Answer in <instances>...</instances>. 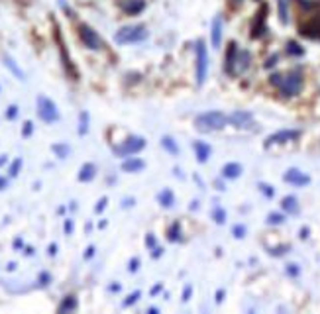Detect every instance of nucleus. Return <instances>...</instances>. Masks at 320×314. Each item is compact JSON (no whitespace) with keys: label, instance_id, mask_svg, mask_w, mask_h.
<instances>
[{"label":"nucleus","instance_id":"14","mask_svg":"<svg viewBox=\"0 0 320 314\" xmlns=\"http://www.w3.org/2000/svg\"><path fill=\"white\" fill-rule=\"evenodd\" d=\"M143 8H145V2H143V0H124V2H122V10H124L126 14H130V16L139 14Z\"/></svg>","mask_w":320,"mask_h":314},{"label":"nucleus","instance_id":"30","mask_svg":"<svg viewBox=\"0 0 320 314\" xmlns=\"http://www.w3.org/2000/svg\"><path fill=\"white\" fill-rule=\"evenodd\" d=\"M20 167H22V159L18 157V159H14V161H12V165H10V169H8L10 177H16V175H18V171H20Z\"/></svg>","mask_w":320,"mask_h":314},{"label":"nucleus","instance_id":"28","mask_svg":"<svg viewBox=\"0 0 320 314\" xmlns=\"http://www.w3.org/2000/svg\"><path fill=\"white\" fill-rule=\"evenodd\" d=\"M212 216H214L216 224H224V222H226V212H224L220 206H216V208L212 210Z\"/></svg>","mask_w":320,"mask_h":314},{"label":"nucleus","instance_id":"21","mask_svg":"<svg viewBox=\"0 0 320 314\" xmlns=\"http://www.w3.org/2000/svg\"><path fill=\"white\" fill-rule=\"evenodd\" d=\"M281 206H283V210L289 212V214L298 212V204H297V199H295V197H285L283 202H281Z\"/></svg>","mask_w":320,"mask_h":314},{"label":"nucleus","instance_id":"52","mask_svg":"<svg viewBox=\"0 0 320 314\" xmlns=\"http://www.w3.org/2000/svg\"><path fill=\"white\" fill-rule=\"evenodd\" d=\"M110 291H120V285H110Z\"/></svg>","mask_w":320,"mask_h":314},{"label":"nucleus","instance_id":"13","mask_svg":"<svg viewBox=\"0 0 320 314\" xmlns=\"http://www.w3.org/2000/svg\"><path fill=\"white\" fill-rule=\"evenodd\" d=\"M210 40H212L214 49L220 47V44H222V18H220V16H216V18L212 20V26H210Z\"/></svg>","mask_w":320,"mask_h":314},{"label":"nucleus","instance_id":"32","mask_svg":"<svg viewBox=\"0 0 320 314\" xmlns=\"http://www.w3.org/2000/svg\"><path fill=\"white\" fill-rule=\"evenodd\" d=\"M267 222H269V224H283V222H285V218H283V214L271 212V214L267 216Z\"/></svg>","mask_w":320,"mask_h":314},{"label":"nucleus","instance_id":"49","mask_svg":"<svg viewBox=\"0 0 320 314\" xmlns=\"http://www.w3.org/2000/svg\"><path fill=\"white\" fill-rule=\"evenodd\" d=\"M191 292H193V289H191V287H187V289H185V294H183V300H189Z\"/></svg>","mask_w":320,"mask_h":314},{"label":"nucleus","instance_id":"47","mask_svg":"<svg viewBox=\"0 0 320 314\" xmlns=\"http://www.w3.org/2000/svg\"><path fill=\"white\" fill-rule=\"evenodd\" d=\"M6 185H8L6 177H0V191H4V189H6Z\"/></svg>","mask_w":320,"mask_h":314},{"label":"nucleus","instance_id":"51","mask_svg":"<svg viewBox=\"0 0 320 314\" xmlns=\"http://www.w3.org/2000/svg\"><path fill=\"white\" fill-rule=\"evenodd\" d=\"M161 251H163L161 247H155V251H153V257H159V255H161Z\"/></svg>","mask_w":320,"mask_h":314},{"label":"nucleus","instance_id":"37","mask_svg":"<svg viewBox=\"0 0 320 314\" xmlns=\"http://www.w3.org/2000/svg\"><path fill=\"white\" fill-rule=\"evenodd\" d=\"M32 130H34V124H32V122H26V124H24V130H22V134L28 137V135L32 134Z\"/></svg>","mask_w":320,"mask_h":314},{"label":"nucleus","instance_id":"24","mask_svg":"<svg viewBox=\"0 0 320 314\" xmlns=\"http://www.w3.org/2000/svg\"><path fill=\"white\" fill-rule=\"evenodd\" d=\"M77 308V298L75 296H65L61 306H59V312H69V310H75Z\"/></svg>","mask_w":320,"mask_h":314},{"label":"nucleus","instance_id":"1","mask_svg":"<svg viewBox=\"0 0 320 314\" xmlns=\"http://www.w3.org/2000/svg\"><path fill=\"white\" fill-rule=\"evenodd\" d=\"M147 38V28L143 24H137V26H124L116 32L114 36V42L118 45H128V44H139Z\"/></svg>","mask_w":320,"mask_h":314},{"label":"nucleus","instance_id":"20","mask_svg":"<svg viewBox=\"0 0 320 314\" xmlns=\"http://www.w3.org/2000/svg\"><path fill=\"white\" fill-rule=\"evenodd\" d=\"M4 65H6V67H8V69H10V71H12V73H14V75L20 79V81H24V79H26V77H24V73H22V69L16 65V61H14L10 55H4Z\"/></svg>","mask_w":320,"mask_h":314},{"label":"nucleus","instance_id":"25","mask_svg":"<svg viewBox=\"0 0 320 314\" xmlns=\"http://www.w3.org/2000/svg\"><path fill=\"white\" fill-rule=\"evenodd\" d=\"M161 145H163L171 155H177V153H179V147H177V143L173 141V137H167V135H165V137L161 139Z\"/></svg>","mask_w":320,"mask_h":314},{"label":"nucleus","instance_id":"15","mask_svg":"<svg viewBox=\"0 0 320 314\" xmlns=\"http://www.w3.org/2000/svg\"><path fill=\"white\" fill-rule=\"evenodd\" d=\"M195 151H197V159L201 163H206L210 157V145H206L205 141H195Z\"/></svg>","mask_w":320,"mask_h":314},{"label":"nucleus","instance_id":"40","mask_svg":"<svg viewBox=\"0 0 320 314\" xmlns=\"http://www.w3.org/2000/svg\"><path fill=\"white\" fill-rule=\"evenodd\" d=\"M137 267H139V259H132V261H130V267H128V269H130V271L134 273V271H137Z\"/></svg>","mask_w":320,"mask_h":314},{"label":"nucleus","instance_id":"27","mask_svg":"<svg viewBox=\"0 0 320 314\" xmlns=\"http://www.w3.org/2000/svg\"><path fill=\"white\" fill-rule=\"evenodd\" d=\"M53 151L57 153V157L65 159V157L69 155V151H71V149H69V145H65V143H55V145H53Z\"/></svg>","mask_w":320,"mask_h":314},{"label":"nucleus","instance_id":"2","mask_svg":"<svg viewBox=\"0 0 320 314\" xmlns=\"http://www.w3.org/2000/svg\"><path fill=\"white\" fill-rule=\"evenodd\" d=\"M226 122H228V118H226L222 112L212 110V112H205V114H201V116L197 118L195 124H197V130H201V132H214V130L224 128Z\"/></svg>","mask_w":320,"mask_h":314},{"label":"nucleus","instance_id":"33","mask_svg":"<svg viewBox=\"0 0 320 314\" xmlns=\"http://www.w3.org/2000/svg\"><path fill=\"white\" fill-rule=\"evenodd\" d=\"M137 298H139V292L136 291V292H132V294H130V296H128V298L124 300V306H130V304H134V302H136Z\"/></svg>","mask_w":320,"mask_h":314},{"label":"nucleus","instance_id":"17","mask_svg":"<svg viewBox=\"0 0 320 314\" xmlns=\"http://www.w3.org/2000/svg\"><path fill=\"white\" fill-rule=\"evenodd\" d=\"M240 173H242V165L240 163H226L224 169H222L224 179H236V177H240Z\"/></svg>","mask_w":320,"mask_h":314},{"label":"nucleus","instance_id":"34","mask_svg":"<svg viewBox=\"0 0 320 314\" xmlns=\"http://www.w3.org/2000/svg\"><path fill=\"white\" fill-rule=\"evenodd\" d=\"M18 116V108L16 106H10L8 110H6V118H10V120H14Z\"/></svg>","mask_w":320,"mask_h":314},{"label":"nucleus","instance_id":"35","mask_svg":"<svg viewBox=\"0 0 320 314\" xmlns=\"http://www.w3.org/2000/svg\"><path fill=\"white\" fill-rule=\"evenodd\" d=\"M259 189L263 191V195H267V197H273V187H269V185L261 183V185H259Z\"/></svg>","mask_w":320,"mask_h":314},{"label":"nucleus","instance_id":"19","mask_svg":"<svg viewBox=\"0 0 320 314\" xmlns=\"http://www.w3.org/2000/svg\"><path fill=\"white\" fill-rule=\"evenodd\" d=\"M157 201H159V204H161V206L169 208V206H173V204H175V195H173L171 191H167V189H165V191L159 193Z\"/></svg>","mask_w":320,"mask_h":314},{"label":"nucleus","instance_id":"26","mask_svg":"<svg viewBox=\"0 0 320 314\" xmlns=\"http://www.w3.org/2000/svg\"><path fill=\"white\" fill-rule=\"evenodd\" d=\"M87 130H89V114L87 112H81V116H79V134L85 135Z\"/></svg>","mask_w":320,"mask_h":314},{"label":"nucleus","instance_id":"48","mask_svg":"<svg viewBox=\"0 0 320 314\" xmlns=\"http://www.w3.org/2000/svg\"><path fill=\"white\" fill-rule=\"evenodd\" d=\"M47 253H49V255H55V253H57V246H55V244H51V246H49V249H47Z\"/></svg>","mask_w":320,"mask_h":314},{"label":"nucleus","instance_id":"11","mask_svg":"<svg viewBox=\"0 0 320 314\" xmlns=\"http://www.w3.org/2000/svg\"><path fill=\"white\" fill-rule=\"evenodd\" d=\"M228 122H232V124L238 126V128H250V126L253 124V118H251L250 112H242V110H238V112H234V114L228 116Z\"/></svg>","mask_w":320,"mask_h":314},{"label":"nucleus","instance_id":"7","mask_svg":"<svg viewBox=\"0 0 320 314\" xmlns=\"http://www.w3.org/2000/svg\"><path fill=\"white\" fill-rule=\"evenodd\" d=\"M143 145H145L143 137H130V139H126L122 145L114 147V153H116V155H120V157L134 155V153H137L139 149H143Z\"/></svg>","mask_w":320,"mask_h":314},{"label":"nucleus","instance_id":"8","mask_svg":"<svg viewBox=\"0 0 320 314\" xmlns=\"http://www.w3.org/2000/svg\"><path fill=\"white\" fill-rule=\"evenodd\" d=\"M265 18H267V6L263 4V6L257 10L255 20H253V24H251V38H253V40H257V38H261V36L265 34Z\"/></svg>","mask_w":320,"mask_h":314},{"label":"nucleus","instance_id":"9","mask_svg":"<svg viewBox=\"0 0 320 314\" xmlns=\"http://www.w3.org/2000/svg\"><path fill=\"white\" fill-rule=\"evenodd\" d=\"M298 135H300V132H298V130H281V132H277V134H273V135H269V137H267L265 147H269V145H273V143H283V141L297 139Z\"/></svg>","mask_w":320,"mask_h":314},{"label":"nucleus","instance_id":"10","mask_svg":"<svg viewBox=\"0 0 320 314\" xmlns=\"http://www.w3.org/2000/svg\"><path fill=\"white\" fill-rule=\"evenodd\" d=\"M238 53H240V49H238V44H236V42H230V45H228V51H226V73H230V75H234V73H236V61H238Z\"/></svg>","mask_w":320,"mask_h":314},{"label":"nucleus","instance_id":"23","mask_svg":"<svg viewBox=\"0 0 320 314\" xmlns=\"http://www.w3.org/2000/svg\"><path fill=\"white\" fill-rule=\"evenodd\" d=\"M238 61H236V73L238 71H244V69H248V65H250V53L248 51H242V53H238Z\"/></svg>","mask_w":320,"mask_h":314},{"label":"nucleus","instance_id":"42","mask_svg":"<svg viewBox=\"0 0 320 314\" xmlns=\"http://www.w3.org/2000/svg\"><path fill=\"white\" fill-rule=\"evenodd\" d=\"M145 246H147V247H155V238H153V236H147V238H145Z\"/></svg>","mask_w":320,"mask_h":314},{"label":"nucleus","instance_id":"18","mask_svg":"<svg viewBox=\"0 0 320 314\" xmlns=\"http://www.w3.org/2000/svg\"><path fill=\"white\" fill-rule=\"evenodd\" d=\"M94 173H96V167H94L92 163H85V165L81 167V171H79V181L87 183V181H91V179L94 177Z\"/></svg>","mask_w":320,"mask_h":314},{"label":"nucleus","instance_id":"4","mask_svg":"<svg viewBox=\"0 0 320 314\" xmlns=\"http://www.w3.org/2000/svg\"><path fill=\"white\" fill-rule=\"evenodd\" d=\"M197 83L203 85L208 73V51H206V44L203 40L197 42Z\"/></svg>","mask_w":320,"mask_h":314},{"label":"nucleus","instance_id":"41","mask_svg":"<svg viewBox=\"0 0 320 314\" xmlns=\"http://www.w3.org/2000/svg\"><path fill=\"white\" fill-rule=\"evenodd\" d=\"M73 232V220H65V234Z\"/></svg>","mask_w":320,"mask_h":314},{"label":"nucleus","instance_id":"53","mask_svg":"<svg viewBox=\"0 0 320 314\" xmlns=\"http://www.w3.org/2000/svg\"><path fill=\"white\" fill-rule=\"evenodd\" d=\"M232 2H236V4H240V2H242V0H232Z\"/></svg>","mask_w":320,"mask_h":314},{"label":"nucleus","instance_id":"38","mask_svg":"<svg viewBox=\"0 0 320 314\" xmlns=\"http://www.w3.org/2000/svg\"><path fill=\"white\" fill-rule=\"evenodd\" d=\"M281 81H283V77H281V75H271V85H273V87H277V89H279Z\"/></svg>","mask_w":320,"mask_h":314},{"label":"nucleus","instance_id":"31","mask_svg":"<svg viewBox=\"0 0 320 314\" xmlns=\"http://www.w3.org/2000/svg\"><path fill=\"white\" fill-rule=\"evenodd\" d=\"M179 228H181V224H179V222H175V224L171 226V230H169V240H173V242L181 240V236H179Z\"/></svg>","mask_w":320,"mask_h":314},{"label":"nucleus","instance_id":"39","mask_svg":"<svg viewBox=\"0 0 320 314\" xmlns=\"http://www.w3.org/2000/svg\"><path fill=\"white\" fill-rule=\"evenodd\" d=\"M106 202H108L106 199H100V201H98V204H96V208H94V212H102V210H104V206H106Z\"/></svg>","mask_w":320,"mask_h":314},{"label":"nucleus","instance_id":"22","mask_svg":"<svg viewBox=\"0 0 320 314\" xmlns=\"http://www.w3.org/2000/svg\"><path fill=\"white\" fill-rule=\"evenodd\" d=\"M277 6H279V20L283 24L289 22V6H287V0H277Z\"/></svg>","mask_w":320,"mask_h":314},{"label":"nucleus","instance_id":"50","mask_svg":"<svg viewBox=\"0 0 320 314\" xmlns=\"http://www.w3.org/2000/svg\"><path fill=\"white\" fill-rule=\"evenodd\" d=\"M224 300V291H218V294H216V302H222Z\"/></svg>","mask_w":320,"mask_h":314},{"label":"nucleus","instance_id":"43","mask_svg":"<svg viewBox=\"0 0 320 314\" xmlns=\"http://www.w3.org/2000/svg\"><path fill=\"white\" fill-rule=\"evenodd\" d=\"M47 281H49V275L47 273H42L40 275V285H47Z\"/></svg>","mask_w":320,"mask_h":314},{"label":"nucleus","instance_id":"16","mask_svg":"<svg viewBox=\"0 0 320 314\" xmlns=\"http://www.w3.org/2000/svg\"><path fill=\"white\" fill-rule=\"evenodd\" d=\"M145 167V163L141 161V159H136V157H132V159H126L124 163H122V169L126 171V173H137V171H141Z\"/></svg>","mask_w":320,"mask_h":314},{"label":"nucleus","instance_id":"29","mask_svg":"<svg viewBox=\"0 0 320 314\" xmlns=\"http://www.w3.org/2000/svg\"><path fill=\"white\" fill-rule=\"evenodd\" d=\"M287 51H289L291 55H302V53H304L302 47H300L298 44H295V42H289V44H287Z\"/></svg>","mask_w":320,"mask_h":314},{"label":"nucleus","instance_id":"12","mask_svg":"<svg viewBox=\"0 0 320 314\" xmlns=\"http://www.w3.org/2000/svg\"><path fill=\"white\" fill-rule=\"evenodd\" d=\"M285 181L291 183V185H297V187H304V185L310 183V179H308L304 173H300L298 169H289V171L285 173Z\"/></svg>","mask_w":320,"mask_h":314},{"label":"nucleus","instance_id":"46","mask_svg":"<svg viewBox=\"0 0 320 314\" xmlns=\"http://www.w3.org/2000/svg\"><path fill=\"white\" fill-rule=\"evenodd\" d=\"M287 267H289V269H287V271H289V275H298L297 265H287Z\"/></svg>","mask_w":320,"mask_h":314},{"label":"nucleus","instance_id":"45","mask_svg":"<svg viewBox=\"0 0 320 314\" xmlns=\"http://www.w3.org/2000/svg\"><path fill=\"white\" fill-rule=\"evenodd\" d=\"M94 255V247L91 246V247H87V253H85V259H91Z\"/></svg>","mask_w":320,"mask_h":314},{"label":"nucleus","instance_id":"6","mask_svg":"<svg viewBox=\"0 0 320 314\" xmlns=\"http://www.w3.org/2000/svg\"><path fill=\"white\" fill-rule=\"evenodd\" d=\"M79 38H81V42L85 44V47H89V49H92V51L102 49V40L98 38V34H96L91 26L81 24V26H79Z\"/></svg>","mask_w":320,"mask_h":314},{"label":"nucleus","instance_id":"3","mask_svg":"<svg viewBox=\"0 0 320 314\" xmlns=\"http://www.w3.org/2000/svg\"><path fill=\"white\" fill-rule=\"evenodd\" d=\"M38 116H40L44 122H47V124L57 122V120H59V112H57L55 102L49 100L47 96L40 94V96H38Z\"/></svg>","mask_w":320,"mask_h":314},{"label":"nucleus","instance_id":"36","mask_svg":"<svg viewBox=\"0 0 320 314\" xmlns=\"http://www.w3.org/2000/svg\"><path fill=\"white\" fill-rule=\"evenodd\" d=\"M234 236L236 238H244L246 236V228L244 226H234Z\"/></svg>","mask_w":320,"mask_h":314},{"label":"nucleus","instance_id":"5","mask_svg":"<svg viewBox=\"0 0 320 314\" xmlns=\"http://www.w3.org/2000/svg\"><path fill=\"white\" fill-rule=\"evenodd\" d=\"M300 89H302V77L297 71L283 77V81L279 85V90H281L283 96H295V94L300 92Z\"/></svg>","mask_w":320,"mask_h":314},{"label":"nucleus","instance_id":"44","mask_svg":"<svg viewBox=\"0 0 320 314\" xmlns=\"http://www.w3.org/2000/svg\"><path fill=\"white\" fill-rule=\"evenodd\" d=\"M275 61H277V55L269 57V59H267V63H265V67H267V69H269V67H273V65H275Z\"/></svg>","mask_w":320,"mask_h":314}]
</instances>
